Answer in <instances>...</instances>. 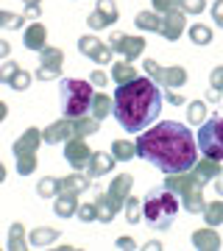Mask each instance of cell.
<instances>
[{
  "label": "cell",
  "instance_id": "6da1fadb",
  "mask_svg": "<svg viewBox=\"0 0 223 251\" xmlns=\"http://www.w3.org/2000/svg\"><path fill=\"white\" fill-rule=\"evenodd\" d=\"M134 145H137V156L151 162L162 173L193 171V165L198 162L196 134L178 120H162L153 128H145Z\"/></svg>",
  "mask_w": 223,
  "mask_h": 251
},
{
  "label": "cell",
  "instance_id": "7a4b0ae2",
  "mask_svg": "<svg viewBox=\"0 0 223 251\" xmlns=\"http://www.w3.org/2000/svg\"><path fill=\"white\" fill-rule=\"evenodd\" d=\"M162 112V87L151 78H137L120 84L115 90V120L125 131L140 134L159 117Z\"/></svg>",
  "mask_w": 223,
  "mask_h": 251
},
{
  "label": "cell",
  "instance_id": "3957f363",
  "mask_svg": "<svg viewBox=\"0 0 223 251\" xmlns=\"http://www.w3.org/2000/svg\"><path fill=\"white\" fill-rule=\"evenodd\" d=\"M176 212H178V196L168 187L151 190L143 198V218L156 232H168L173 221H176Z\"/></svg>",
  "mask_w": 223,
  "mask_h": 251
},
{
  "label": "cell",
  "instance_id": "277c9868",
  "mask_svg": "<svg viewBox=\"0 0 223 251\" xmlns=\"http://www.w3.org/2000/svg\"><path fill=\"white\" fill-rule=\"evenodd\" d=\"M165 187L173 190L181 201V206L187 209L190 215H198V212H204V184H198L196 176L193 173H168V179H165Z\"/></svg>",
  "mask_w": 223,
  "mask_h": 251
},
{
  "label": "cell",
  "instance_id": "5b68a950",
  "mask_svg": "<svg viewBox=\"0 0 223 251\" xmlns=\"http://www.w3.org/2000/svg\"><path fill=\"white\" fill-rule=\"evenodd\" d=\"M92 84L81 78H64L62 81V115L75 120V117H84L89 112V103H92Z\"/></svg>",
  "mask_w": 223,
  "mask_h": 251
},
{
  "label": "cell",
  "instance_id": "8992f818",
  "mask_svg": "<svg viewBox=\"0 0 223 251\" xmlns=\"http://www.w3.org/2000/svg\"><path fill=\"white\" fill-rule=\"evenodd\" d=\"M198 148L204 156L209 159H223V117H206L201 123V131H198Z\"/></svg>",
  "mask_w": 223,
  "mask_h": 251
},
{
  "label": "cell",
  "instance_id": "52a82bcc",
  "mask_svg": "<svg viewBox=\"0 0 223 251\" xmlns=\"http://www.w3.org/2000/svg\"><path fill=\"white\" fill-rule=\"evenodd\" d=\"M109 48L120 53L125 62H134V59H140L145 50V39L143 36H128V34H112L109 39Z\"/></svg>",
  "mask_w": 223,
  "mask_h": 251
},
{
  "label": "cell",
  "instance_id": "ba28073f",
  "mask_svg": "<svg viewBox=\"0 0 223 251\" xmlns=\"http://www.w3.org/2000/svg\"><path fill=\"white\" fill-rule=\"evenodd\" d=\"M78 50H81V56L92 59L95 64H112V48H109V42H100L98 36H89V34L81 36Z\"/></svg>",
  "mask_w": 223,
  "mask_h": 251
},
{
  "label": "cell",
  "instance_id": "9c48e42d",
  "mask_svg": "<svg viewBox=\"0 0 223 251\" xmlns=\"http://www.w3.org/2000/svg\"><path fill=\"white\" fill-rule=\"evenodd\" d=\"M131 184H134L131 173H120L117 179H112V184H109V190H106V201L112 204L115 212H120L123 204H125V198L131 196Z\"/></svg>",
  "mask_w": 223,
  "mask_h": 251
},
{
  "label": "cell",
  "instance_id": "30bf717a",
  "mask_svg": "<svg viewBox=\"0 0 223 251\" xmlns=\"http://www.w3.org/2000/svg\"><path fill=\"white\" fill-rule=\"evenodd\" d=\"M184 28H187V14L181 9H173L168 11V14H162V28H159V34L168 39V42H176L178 36L184 34Z\"/></svg>",
  "mask_w": 223,
  "mask_h": 251
},
{
  "label": "cell",
  "instance_id": "8fae6325",
  "mask_svg": "<svg viewBox=\"0 0 223 251\" xmlns=\"http://www.w3.org/2000/svg\"><path fill=\"white\" fill-rule=\"evenodd\" d=\"M117 17H120V11H117L115 0H98V9L89 14V28L92 31H103V28H109L112 23H117Z\"/></svg>",
  "mask_w": 223,
  "mask_h": 251
},
{
  "label": "cell",
  "instance_id": "7c38bea8",
  "mask_svg": "<svg viewBox=\"0 0 223 251\" xmlns=\"http://www.w3.org/2000/svg\"><path fill=\"white\" fill-rule=\"evenodd\" d=\"M64 159L70 162L75 171L87 168L89 159H92V153H89V145L84 143V137H70V140L64 143Z\"/></svg>",
  "mask_w": 223,
  "mask_h": 251
},
{
  "label": "cell",
  "instance_id": "4fadbf2b",
  "mask_svg": "<svg viewBox=\"0 0 223 251\" xmlns=\"http://www.w3.org/2000/svg\"><path fill=\"white\" fill-rule=\"evenodd\" d=\"M70 137H75V126H73L70 117H62V120H56L50 123L48 128L42 131V140L48 145H59V143H67Z\"/></svg>",
  "mask_w": 223,
  "mask_h": 251
},
{
  "label": "cell",
  "instance_id": "5bb4252c",
  "mask_svg": "<svg viewBox=\"0 0 223 251\" xmlns=\"http://www.w3.org/2000/svg\"><path fill=\"white\" fill-rule=\"evenodd\" d=\"M115 156L106 151H92V159H89L87 165V176L89 179H100V176H106V173H112V168H115Z\"/></svg>",
  "mask_w": 223,
  "mask_h": 251
},
{
  "label": "cell",
  "instance_id": "9a60e30c",
  "mask_svg": "<svg viewBox=\"0 0 223 251\" xmlns=\"http://www.w3.org/2000/svg\"><path fill=\"white\" fill-rule=\"evenodd\" d=\"M53 212L59 218H73L75 212H78V193L62 190V193L53 198Z\"/></svg>",
  "mask_w": 223,
  "mask_h": 251
},
{
  "label": "cell",
  "instance_id": "2e32d148",
  "mask_svg": "<svg viewBox=\"0 0 223 251\" xmlns=\"http://www.w3.org/2000/svg\"><path fill=\"white\" fill-rule=\"evenodd\" d=\"M39 145H42V131L39 128H28L25 134L11 145V151H14V156H25V153H36Z\"/></svg>",
  "mask_w": 223,
  "mask_h": 251
},
{
  "label": "cell",
  "instance_id": "e0dca14e",
  "mask_svg": "<svg viewBox=\"0 0 223 251\" xmlns=\"http://www.w3.org/2000/svg\"><path fill=\"white\" fill-rule=\"evenodd\" d=\"M23 42H25L28 50H42L48 45V28L42 23H31L25 28V34H23Z\"/></svg>",
  "mask_w": 223,
  "mask_h": 251
},
{
  "label": "cell",
  "instance_id": "ac0fdd59",
  "mask_svg": "<svg viewBox=\"0 0 223 251\" xmlns=\"http://www.w3.org/2000/svg\"><path fill=\"white\" fill-rule=\"evenodd\" d=\"M193 176H196L198 184H206V181H215L218 176H221V165H218V159H201L193 165Z\"/></svg>",
  "mask_w": 223,
  "mask_h": 251
},
{
  "label": "cell",
  "instance_id": "d6986e66",
  "mask_svg": "<svg viewBox=\"0 0 223 251\" xmlns=\"http://www.w3.org/2000/svg\"><path fill=\"white\" fill-rule=\"evenodd\" d=\"M193 249H198V251H218L221 249V237L215 232V226L193 232Z\"/></svg>",
  "mask_w": 223,
  "mask_h": 251
},
{
  "label": "cell",
  "instance_id": "ffe728a7",
  "mask_svg": "<svg viewBox=\"0 0 223 251\" xmlns=\"http://www.w3.org/2000/svg\"><path fill=\"white\" fill-rule=\"evenodd\" d=\"M89 112H92V117H98V120H103V117H109V115H115V98H109V95H103V92L92 95Z\"/></svg>",
  "mask_w": 223,
  "mask_h": 251
},
{
  "label": "cell",
  "instance_id": "44dd1931",
  "mask_svg": "<svg viewBox=\"0 0 223 251\" xmlns=\"http://www.w3.org/2000/svg\"><path fill=\"white\" fill-rule=\"evenodd\" d=\"M137 78V67H134L131 62H125V59H120V62H112V81H115L117 87L120 84H128V81Z\"/></svg>",
  "mask_w": 223,
  "mask_h": 251
},
{
  "label": "cell",
  "instance_id": "7402d4cb",
  "mask_svg": "<svg viewBox=\"0 0 223 251\" xmlns=\"http://www.w3.org/2000/svg\"><path fill=\"white\" fill-rule=\"evenodd\" d=\"M134 23H137V28H140V31H151V34H159V28H162V14H156V11H140V14L134 17Z\"/></svg>",
  "mask_w": 223,
  "mask_h": 251
},
{
  "label": "cell",
  "instance_id": "603a6c76",
  "mask_svg": "<svg viewBox=\"0 0 223 251\" xmlns=\"http://www.w3.org/2000/svg\"><path fill=\"white\" fill-rule=\"evenodd\" d=\"M6 249L9 251H25L28 240H25V229L23 224H11L9 226V240H6Z\"/></svg>",
  "mask_w": 223,
  "mask_h": 251
},
{
  "label": "cell",
  "instance_id": "cb8c5ba5",
  "mask_svg": "<svg viewBox=\"0 0 223 251\" xmlns=\"http://www.w3.org/2000/svg\"><path fill=\"white\" fill-rule=\"evenodd\" d=\"M73 126H75V137H92L100 131V120L98 117H75L73 120Z\"/></svg>",
  "mask_w": 223,
  "mask_h": 251
},
{
  "label": "cell",
  "instance_id": "d4e9b609",
  "mask_svg": "<svg viewBox=\"0 0 223 251\" xmlns=\"http://www.w3.org/2000/svg\"><path fill=\"white\" fill-rule=\"evenodd\" d=\"M39 64H42V67H56V70H62V64H64V53L59 50V48L45 45L42 50H39Z\"/></svg>",
  "mask_w": 223,
  "mask_h": 251
},
{
  "label": "cell",
  "instance_id": "484cf974",
  "mask_svg": "<svg viewBox=\"0 0 223 251\" xmlns=\"http://www.w3.org/2000/svg\"><path fill=\"white\" fill-rule=\"evenodd\" d=\"M62 179H56V176H45V179L36 181V193L42 198H56L59 193H62Z\"/></svg>",
  "mask_w": 223,
  "mask_h": 251
},
{
  "label": "cell",
  "instance_id": "4316f807",
  "mask_svg": "<svg viewBox=\"0 0 223 251\" xmlns=\"http://www.w3.org/2000/svg\"><path fill=\"white\" fill-rule=\"evenodd\" d=\"M56 237H59V232H56V229H50V226H42V229H34V232H31L28 243H31V246H36V249H45V246H50Z\"/></svg>",
  "mask_w": 223,
  "mask_h": 251
},
{
  "label": "cell",
  "instance_id": "83f0119b",
  "mask_svg": "<svg viewBox=\"0 0 223 251\" xmlns=\"http://www.w3.org/2000/svg\"><path fill=\"white\" fill-rule=\"evenodd\" d=\"M112 156H115L117 162H128L137 156V145L128 143V140H115L112 143Z\"/></svg>",
  "mask_w": 223,
  "mask_h": 251
},
{
  "label": "cell",
  "instance_id": "f1b7e54d",
  "mask_svg": "<svg viewBox=\"0 0 223 251\" xmlns=\"http://www.w3.org/2000/svg\"><path fill=\"white\" fill-rule=\"evenodd\" d=\"M89 176H84V173H70L67 179H62V187L64 190H70V193H84V190H89Z\"/></svg>",
  "mask_w": 223,
  "mask_h": 251
},
{
  "label": "cell",
  "instance_id": "f546056e",
  "mask_svg": "<svg viewBox=\"0 0 223 251\" xmlns=\"http://www.w3.org/2000/svg\"><path fill=\"white\" fill-rule=\"evenodd\" d=\"M143 67H145V73H148V78L151 81H156L162 90H165V78H168V67H162L156 59H145L143 62Z\"/></svg>",
  "mask_w": 223,
  "mask_h": 251
},
{
  "label": "cell",
  "instance_id": "4dcf8cb0",
  "mask_svg": "<svg viewBox=\"0 0 223 251\" xmlns=\"http://www.w3.org/2000/svg\"><path fill=\"white\" fill-rule=\"evenodd\" d=\"M187 84V70L176 64V67H168V78H165V90H178Z\"/></svg>",
  "mask_w": 223,
  "mask_h": 251
},
{
  "label": "cell",
  "instance_id": "1f68e13d",
  "mask_svg": "<svg viewBox=\"0 0 223 251\" xmlns=\"http://www.w3.org/2000/svg\"><path fill=\"white\" fill-rule=\"evenodd\" d=\"M123 206H125V221H128V224H140V221H143V198L128 196Z\"/></svg>",
  "mask_w": 223,
  "mask_h": 251
},
{
  "label": "cell",
  "instance_id": "d6a6232c",
  "mask_svg": "<svg viewBox=\"0 0 223 251\" xmlns=\"http://www.w3.org/2000/svg\"><path fill=\"white\" fill-rule=\"evenodd\" d=\"M190 39H193V45H209L212 42V28L204 25V23H196V25H190Z\"/></svg>",
  "mask_w": 223,
  "mask_h": 251
},
{
  "label": "cell",
  "instance_id": "836d02e7",
  "mask_svg": "<svg viewBox=\"0 0 223 251\" xmlns=\"http://www.w3.org/2000/svg\"><path fill=\"white\" fill-rule=\"evenodd\" d=\"M204 221L209 226H221L223 224V201H209L204 206Z\"/></svg>",
  "mask_w": 223,
  "mask_h": 251
},
{
  "label": "cell",
  "instance_id": "e575fe53",
  "mask_svg": "<svg viewBox=\"0 0 223 251\" xmlns=\"http://www.w3.org/2000/svg\"><path fill=\"white\" fill-rule=\"evenodd\" d=\"M95 209H98V221L100 224H112L115 221V209H112V204L106 201V193H100L98 198H95Z\"/></svg>",
  "mask_w": 223,
  "mask_h": 251
},
{
  "label": "cell",
  "instance_id": "d590c367",
  "mask_svg": "<svg viewBox=\"0 0 223 251\" xmlns=\"http://www.w3.org/2000/svg\"><path fill=\"white\" fill-rule=\"evenodd\" d=\"M187 120L193 126H201L206 120V103L204 100H190L187 103Z\"/></svg>",
  "mask_w": 223,
  "mask_h": 251
},
{
  "label": "cell",
  "instance_id": "8d00e7d4",
  "mask_svg": "<svg viewBox=\"0 0 223 251\" xmlns=\"http://www.w3.org/2000/svg\"><path fill=\"white\" fill-rule=\"evenodd\" d=\"M23 23H25V17H23V14H14V11L0 9V28H6V31H20V28H23Z\"/></svg>",
  "mask_w": 223,
  "mask_h": 251
},
{
  "label": "cell",
  "instance_id": "74e56055",
  "mask_svg": "<svg viewBox=\"0 0 223 251\" xmlns=\"http://www.w3.org/2000/svg\"><path fill=\"white\" fill-rule=\"evenodd\" d=\"M176 9H181L184 14H204L206 0H176Z\"/></svg>",
  "mask_w": 223,
  "mask_h": 251
},
{
  "label": "cell",
  "instance_id": "f35d334b",
  "mask_svg": "<svg viewBox=\"0 0 223 251\" xmlns=\"http://www.w3.org/2000/svg\"><path fill=\"white\" fill-rule=\"evenodd\" d=\"M34 171H36V153L17 156V173H20V176H31Z\"/></svg>",
  "mask_w": 223,
  "mask_h": 251
},
{
  "label": "cell",
  "instance_id": "ab89813d",
  "mask_svg": "<svg viewBox=\"0 0 223 251\" xmlns=\"http://www.w3.org/2000/svg\"><path fill=\"white\" fill-rule=\"evenodd\" d=\"M31 81H34V75H31V73H25L23 70V67H20L17 70V75H14V78H11V90L14 92H23V90H28V87H31Z\"/></svg>",
  "mask_w": 223,
  "mask_h": 251
},
{
  "label": "cell",
  "instance_id": "60d3db41",
  "mask_svg": "<svg viewBox=\"0 0 223 251\" xmlns=\"http://www.w3.org/2000/svg\"><path fill=\"white\" fill-rule=\"evenodd\" d=\"M20 64L17 62H3L0 64V84H11V78L17 75Z\"/></svg>",
  "mask_w": 223,
  "mask_h": 251
},
{
  "label": "cell",
  "instance_id": "b9f144b4",
  "mask_svg": "<svg viewBox=\"0 0 223 251\" xmlns=\"http://www.w3.org/2000/svg\"><path fill=\"white\" fill-rule=\"evenodd\" d=\"M75 215L81 218V221H84V224H89V221H98V209H95V201H92V204H78V212H75Z\"/></svg>",
  "mask_w": 223,
  "mask_h": 251
},
{
  "label": "cell",
  "instance_id": "7bdbcfd3",
  "mask_svg": "<svg viewBox=\"0 0 223 251\" xmlns=\"http://www.w3.org/2000/svg\"><path fill=\"white\" fill-rule=\"evenodd\" d=\"M62 75V70H56V67H42L39 64V70L34 73V78H39V81H53V78H59Z\"/></svg>",
  "mask_w": 223,
  "mask_h": 251
},
{
  "label": "cell",
  "instance_id": "ee69618b",
  "mask_svg": "<svg viewBox=\"0 0 223 251\" xmlns=\"http://www.w3.org/2000/svg\"><path fill=\"white\" fill-rule=\"evenodd\" d=\"M209 84H212V90H218V92L223 90V67H212V73H209Z\"/></svg>",
  "mask_w": 223,
  "mask_h": 251
},
{
  "label": "cell",
  "instance_id": "f6af8a7d",
  "mask_svg": "<svg viewBox=\"0 0 223 251\" xmlns=\"http://www.w3.org/2000/svg\"><path fill=\"white\" fill-rule=\"evenodd\" d=\"M89 84L92 87H106L109 84V75L103 70H92V75H89Z\"/></svg>",
  "mask_w": 223,
  "mask_h": 251
},
{
  "label": "cell",
  "instance_id": "bcb514c9",
  "mask_svg": "<svg viewBox=\"0 0 223 251\" xmlns=\"http://www.w3.org/2000/svg\"><path fill=\"white\" fill-rule=\"evenodd\" d=\"M151 3H153V11H156V14H168V11L176 6V0H151Z\"/></svg>",
  "mask_w": 223,
  "mask_h": 251
},
{
  "label": "cell",
  "instance_id": "7dc6e473",
  "mask_svg": "<svg viewBox=\"0 0 223 251\" xmlns=\"http://www.w3.org/2000/svg\"><path fill=\"white\" fill-rule=\"evenodd\" d=\"M212 20L223 28V0H215L212 3Z\"/></svg>",
  "mask_w": 223,
  "mask_h": 251
},
{
  "label": "cell",
  "instance_id": "c3c4849f",
  "mask_svg": "<svg viewBox=\"0 0 223 251\" xmlns=\"http://www.w3.org/2000/svg\"><path fill=\"white\" fill-rule=\"evenodd\" d=\"M165 95H168V100L173 103V106H181V103H184V95L176 92V90H165Z\"/></svg>",
  "mask_w": 223,
  "mask_h": 251
},
{
  "label": "cell",
  "instance_id": "681fc988",
  "mask_svg": "<svg viewBox=\"0 0 223 251\" xmlns=\"http://www.w3.org/2000/svg\"><path fill=\"white\" fill-rule=\"evenodd\" d=\"M115 246H117L120 251H131L134 246H137V243H134L131 237H117V243H115Z\"/></svg>",
  "mask_w": 223,
  "mask_h": 251
},
{
  "label": "cell",
  "instance_id": "f907efd6",
  "mask_svg": "<svg viewBox=\"0 0 223 251\" xmlns=\"http://www.w3.org/2000/svg\"><path fill=\"white\" fill-rule=\"evenodd\" d=\"M39 14H42L39 6H25V11H23V17L25 20H39Z\"/></svg>",
  "mask_w": 223,
  "mask_h": 251
},
{
  "label": "cell",
  "instance_id": "816d5d0a",
  "mask_svg": "<svg viewBox=\"0 0 223 251\" xmlns=\"http://www.w3.org/2000/svg\"><path fill=\"white\" fill-rule=\"evenodd\" d=\"M9 53H11V45L6 39H0V59H9Z\"/></svg>",
  "mask_w": 223,
  "mask_h": 251
},
{
  "label": "cell",
  "instance_id": "f5cc1de1",
  "mask_svg": "<svg viewBox=\"0 0 223 251\" xmlns=\"http://www.w3.org/2000/svg\"><path fill=\"white\" fill-rule=\"evenodd\" d=\"M143 249H145V251H159V249H162V243H159V240H151V243H145Z\"/></svg>",
  "mask_w": 223,
  "mask_h": 251
},
{
  "label": "cell",
  "instance_id": "db71d44e",
  "mask_svg": "<svg viewBox=\"0 0 223 251\" xmlns=\"http://www.w3.org/2000/svg\"><path fill=\"white\" fill-rule=\"evenodd\" d=\"M215 193H218V196L223 198V173L218 176V179H215Z\"/></svg>",
  "mask_w": 223,
  "mask_h": 251
},
{
  "label": "cell",
  "instance_id": "11a10c76",
  "mask_svg": "<svg viewBox=\"0 0 223 251\" xmlns=\"http://www.w3.org/2000/svg\"><path fill=\"white\" fill-rule=\"evenodd\" d=\"M6 115H9V106H6V103H3V100H0V123H3V120H6Z\"/></svg>",
  "mask_w": 223,
  "mask_h": 251
},
{
  "label": "cell",
  "instance_id": "9f6ffc18",
  "mask_svg": "<svg viewBox=\"0 0 223 251\" xmlns=\"http://www.w3.org/2000/svg\"><path fill=\"white\" fill-rule=\"evenodd\" d=\"M3 181H6V165L0 162V184H3Z\"/></svg>",
  "mask_w": 223,
  "mask_h": 251
},
{
  "label": "cell",
  "instance_id": "6f0895ef",
  "mask_svg": "<svg viewBox=\"0 0 223 251\" xmlns=\"http://www.w3.org/2000/svg\"><path fill=\"white\" fill-rule=\"evenodd\" d=\"M25 6H39V0H23Z\"/></svg>",
  "mask_w": 223,
  "mask_h": 251
}]
</instances>
